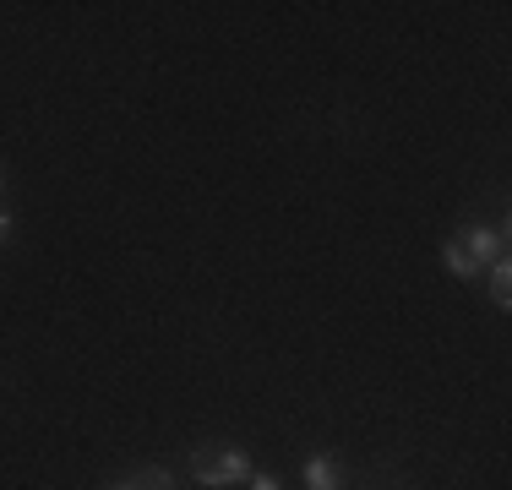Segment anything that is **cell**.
Wrapping results in <instances>:
<instances>
[{
  "mask_svg": "<svg viewBox=\"0 0 512 490\" xmlns=\"http://www.w3.org/2000/svg\"><path fill=\"white\" fill-rule=\"evenodd\" d=\"M191 474H197L202 485H240L251 480V458L240 447H197V458H191Z\"/></svg>",
  "mask_w": 512,
  "mask_h": 490,
  "instance_id": "6da1fadb",
  "label": "cell"
},
{
  "mask_svg": "<svg viewBox=\"0 0 512 490\" xmlns=\"http://www.w3.org/2000/svg\"><path fill=\"white\" fill-rule=\"evenodd\" d=\"M458 245L474 256V267H485V262H496V256H507V240H502V229H485V224H469L458 235Z\"/></svg>",
  "mask_w": 512,
  "mask_h": 490,
  "instance_id": "7a4b0ae2",
  "label": "cell"
},
{
  "mask_svg": "<svg viewBox=\"0 0 512 490\" xmlns=\"http://www.w3.org/2000/svg\"><path fill=\"white\" fill-rule=\"evenodd\" d=\"M306 490H338V463L327 458V452L306 458Z\"/></svg>",
  "mask_w": 512,
  "mask_h": 490,
  "instance_id": "3957f363",
  "label": "cell"
},
{
  "mask_svg": "<svg viewBox=\"0 0 512 490\" xmlns=\"http://www.w3.org/2000/svg\"><path fill=\"white\" fill-rule=\"evenodd\" d=\"M491 300L496 305L512 300V267H507V256H496V262H491Z\"/></svg>",
  "mask_w": 512,
  "mask_h": 490,
  "instance_id": "277c9868",
  "label": "cell"
},
{
  "mask_svg": "<svg viewBox=\"0 0 512 490\" xmlns=\"http://www.w3.org/2000/svg\"><path fill=\"white\" fill-rule=\"evenodd\" d=\"M447 273H453V278H474V273H480V267H474V256L469 251H463V245L453 240V245H447Z\"/></svg>",
  "mask_w": 512,
  "mask_h": 490,
  "instance_id": "5b68a950",
  "label": "cell"
},
{
  "mask_svg": "<svg viewBox=\"0 0 512 490\" xmlns=\"http://www.w3.org/2000/svg\"><path fill=\"white\" fill-rule=\"evenodd\" d=\"M251 490H284V485H278L273 474H251Z\"/></svg>",
  "mask_w": 512,
  "mask_h": 490,
  "instance_id": "8992f818",
  "label": "cell"
},
{
  "mask_svg": "<svg viewBox=\"0 0 512 490\" xmlns=\"http://www.w3.org/2000/svg\"><path fill=\"white\" fill-rule=\"evenodd\" d=\"M6 235H11V218H6V213H0V245H6Z\"/></svg>",
  "mask_w": 512,
  "mask_h": 490,
  "instance_id": "52a82bcc",
  "label": "cell"
},
{
  "mask_svg": "<svg viewBox=\"0 0 512 490\" xmlns=\"http://www.w3.org/2000/svg\"><path fill=\"white\" fill-rule=\"evenodd\" d=\"M0 186H6V180H0Z\"/></svg>",
  "mask_w": 512,
  "mask_h": 490,
  "instance_id": "ba28073f",
  "label": "cell"
}]
</instances>
